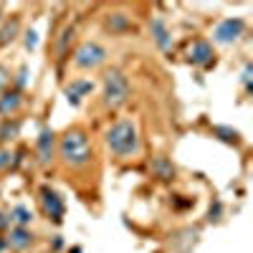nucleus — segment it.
<instances>
[{
	"mask_svg": "<svg viewBox=\"0 0 253 253\" xmlns=\"http://www.w3.org/2000/svg\"><path fill=\"white\" fill-rule=\"evenodd\" d=\"M31 243V236L26 233V230H13V233H10V246H15V248H26Z\"/></svg>",
	"mask_w": 253,
	"mask_h": 253,
	"instance_id": "9d476101",
	"label": "nucleus"
},
{
	"mask_svg": "<svg viewBox=\"0 0 253 253\" xmlns=\"http://www.w3.org/2000/svg\"><path fill=\"white\" fill-rule=\"evenodd\" d=\"M5 157H8V155H0V165H5Z\"/></svg>",
	"mask_w": 253,
	"mask_h": 253,
	"instance_id": "f8f14e48",
	"label": "nucleus"
},
{
	"mask_svg": "<svg viewBox=\"0 0 253 253\" xmlns=\"http://www.w3.org/2000/svg\"><path fill=\"white\" fill-rule=\"evenodd\" d=\"M210 58H213V48H210L205 41H198L193 46V51H190V61L198 63V66H205V63H210Z\"/></svg>",
	"mask_w": 253,
	"mask_h": 253,
	"instance_id": "423d86ee",
	"label": "nucleus"
},
{
	"mask_svg": "<svg viewBox=\"0 0 253 253\" xmlns=\"http://www.w3.org/2000/svg\"><path fill=\"white\" fill-rule=\"evenodd\" d=\"M43 203H46V210L51 213V218H53V220H61V215H63V205H61V200H58L53 193L43 190Z\"/></svg>",
	"mask_w": 253,
	"mask_h": 253,
	"instance_id": "0eeeda50",
	"label": "nucleus"
},
{
	"mask_svg": "<svg viewBox=\"0 0 253 253\" xmlns=\"http://www.w3.org/2000/svg\"><path fill=\"white\" fill-rule=\"evenodd\" d=\"M61 155L69 165H86L91 160V147L89 139L81 132H69L61 142Z\"/></svg>",
	"mask_w": 253,
	"mask_h": 253,
	"instance_id": "f03ea898",
	"label": "nucleus"
},
{
	"mask_svg": "<svg viewBox=\"0 0 253 253\" xmlns=\"http://www.w3.org/2000/svg\"><path fill=\"white\" fill-rule=\"evenodd\" d=\"M104 96L112 107H119V104L126 101L129 96V81H126L119 71H109L107 79H104Z\"/></svg>",
	"mask_w": 253,
	"mask_h": 253,
	"instance_id": "7ed1b4c3",
	"label": "nucleus"
},
{
	"mask_svg": "<svg viewBox=\"0 0 253 253\" xmlns=\"http://www.w3.org/2000/svg\"><path fill=\"white\" fill-rule=\"evenodd\" d=\"M152 33H155L157 43H160L162 48L170 46V38H167V31H165V26H162V20H152Z\"/></svg>",
	"mask_w": 253,
	"mask_h": 253,
	"instance_id": "1a4fd4ad",
	"label": "nucleus"
},
{
	"mask_svg": "<svg viewBox=\"0 0 253 253\" xmlns=\"http://www.w3.org/2000/svg\"><path fill=\"white\" fill-rule=\"evenodd\" d=\"M38 147H41V160H48L51 157V152H53V134L51 132H43L41 134V139H38Z\"/></svg>",
	"mask_w": 253,
	"mask_h": 253,
	"instance_id": "6e6552de",
	"label": "nucleus"
},
{
	"mask_svg": "<svg viewBox=\"0 0 253 253\" xmlns=\"http://www.w3.org/2000/svg\"><path fill=\"white\" fill-rule=\"evenodd\" d=\"M104 58H107V51H104L101 46H96V43H86V46H81L79 53H76V66H81V69H91V66H99Z\"/></svg>",
	"mask_w": 253,
	"mask_h": 253,
	"instance_id": "20e7f679",
	"label": "nucleus"
},
{
	"mask_svg": "<svg viewBox=\"0 0 253 253\" xmlns=\"http://www.w3.org/2000/svg\"><path fill=\"white\" fill-rule=\"evenodd\" d=\"M0 225H5V220H3V218H0Z\"/></svg>",
	"mask_w": 253,
	"mask_h": 253,
	"instance_id": "ddd939ff",
	"label": "nucleus"
},
{
	"mask_svg": "<svg viewBox=\"0 0 253 253\" xmlns=\"http://www.w3.org/2000/svg\"><path fill=\"white\" fill-rule=\"evenodd\" d=\"M107 142L112 147V152H117L122 157L137 152V147H139L137 129H134V124H129V122H119L117 126H112L109 134H107Z\"/></svg>",
	"mask_w": 253,
	"mask_h": 253,
	"instance_id": "f257e3e1",
	"label": "nucleus"
},
{
	"mask_svg": "<svg viewBox=\"0 0 253 253\" xmlns=\"http://www.w3.org/2000/svg\"><path fill=\"white\" fill-rule=\"evenodd\" d=\"M15 218H18L20 223H28V220H31V213H28L26 208H18V210H15Z\"/></svg>",
	"mask_w": 253,
	"mask_h": 253,
	"instance_id": "9b49d317",
	"label": "nucleus"
},
{
	"mask_svg": "<svg viewBox=\"0 0 253 253\" xmlns=\"http://www.w3.org/2000/svg\"><path fill=\"white\" fill-rule=\"evenodd\" d=\"M243 31V20H223V23L215 28V38L218 41H223V43H228V41H233V38H238V33Z\"/></svg>",
	"mask_w": 253,
	"mask_h": 253,
	"instance_id": "39448f33",
	"label": "nucleus"
}]
</instances>
